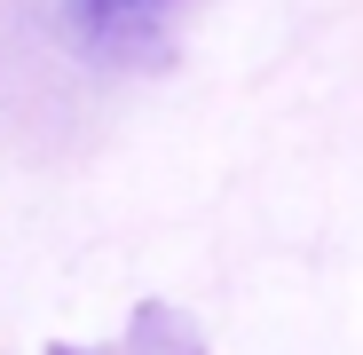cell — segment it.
<instances>
[{
    "mask_svg": "<svg viewBox=\"0 0 363 355\" xmlns=\"http://www.w3.org/2000/svg\"><path fill=\"white\" fill-rule=\"evenodd\" d=\"M158 16H166V0H79V24L95 32H143Z\"/></svg>",
    "mask_w": 363,
    "mask_h": 355,
    "instance_id": "cell-1",
    "label": "cell"
}]
</instances>
